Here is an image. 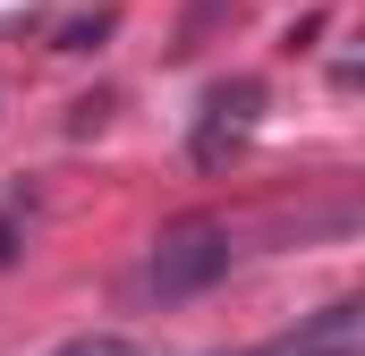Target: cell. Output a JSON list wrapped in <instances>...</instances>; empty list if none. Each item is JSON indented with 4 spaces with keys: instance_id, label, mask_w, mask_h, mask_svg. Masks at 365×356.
<instances>
[{
    "instance_id": "obj_4",
    "label": "cell",
    "mask_w": 365,
    "mask_h": 356,
    "mask_svg": "<svg viewBox=\"0 0 365 356\" xmlns=\"http://www.w3.org/2000/svg\"><path fill=\"white\" fill-rule=\"evenodd\" d=\"M60 356H136L128 340H77V348H60Z\"/></svg>"
},
{
    "instance_id": "obj_3",
    "label": "cell",
    "mask_w": 365,
    "mask_h": 356,
    "mask_svg": "<svg viewBox=\"0 0 365 356\" xmlns=\"http://www.w3.org/2000/svg\"><path fill=\"white\" fill-rule=\"evenodd\" d=\"M357 348H365V314L357 305H331L323 323H306V331H289V340H272L255 356H357Z\"/></svg>"
},
{
    "instance_id": "obj_1",
    "label": "cell",
    "mask_w": 365,
    "mask_h": 356,
    "mask_svg": "<svg viewBox=\"0 0 365 356\" xmlns=\"http://www.w3.org/2000/svg\"><path fill=\"white\" fill-rule=\"evenodd\" d=\"M230 271V229L221 221H170L162 229V246H153V297H195V288H212Z\"/></svg>"
},
{
    "instance_id": "obj_5",
    "label": "cell",
    "mask_w": 365,
    "mask_h": 356,
    "mask_svg": "<svg viewBox=\"0 0 365 356\" xmlns=\"http://www.w3.org/2000/svg\"><path fill=\"white\" fill-rule=\"evenodd\" d=\"M9 255H17V238H9V221H0V263H9Z\"/></svg>"
},
{
    "instance_id": "obj_2",
    "label": "cell",
    "mask_w": 365,
    "mask_h": 356,
    "mask_svg": "<svg viewBox=\"0 0 365 356\" xmlns=\"http://www.w3.org/2000/svg\"><path fill=\"white\" fill-rule=\"evenodd\" d=\"M255 102H264V93L247 85V77L212 93V102H204V127H195V162H221V153H230V145L255 127Z\"/></svg>"
}]
</instances>
